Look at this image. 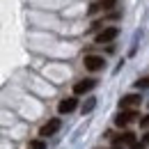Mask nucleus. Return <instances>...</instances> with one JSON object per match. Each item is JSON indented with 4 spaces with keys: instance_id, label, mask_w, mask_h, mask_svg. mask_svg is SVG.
Instances as JSON below:
<instances>
[{
    "instance_id": "1",
    "label": "nucleus",
    "mask_w": 149,
    "mask_h": 149,
    "mask_svg": "<svg viewBox=\"0 0 149 149\" xmlns=\"http://www.w3.org/2000/svg\"><path fill=\"white\" fill-rule=\"evenodd\" d=\"M117 35H119V30H117L115 25H110V28H103V30L94 37V41H96V44H110V41L117 39Z\"/></svg>"
},
{
    "instance_id": "2",
    "label": "nucleus",
    "mask_w": 149,
    "mask_h": 149,
    "mask_svg": "<svg viewBox=\"0 0 149 149\" xmlns=\"http://www.w3.org/2000/svg\"><path fill=\"white\" fill-rule=\"evenodd\" d=\"M135 119H138V110H119V115L115 117V124L122 129V126H129Z\"/></svg>"
},
{
    "instance_id": "3",
    "label": "nucleus",
    "mask_w": 149,
    "mask_h": 149,
    "mask_svg": "<svg viewBox=\"0 0 149 149\" xmlns=\"http://www.w3.org/2000/svg\"><path fill=\"white\" fill-rule=\"evenodd\" d=\"M94 87H96V80H94V78H83V80H78V83L74 85V94H76V96H80V94L92 92Z\"/></svg>"
},
{
    "instance_id": "4",
    "label": "nucleus",
    "mask_w": 149,
    "mask_h": 149,
    "mask_svg": "<svg viewBox=\"0 0 149 149\" xmlns=\"http://www.w3.org/2000/svg\"><path fill=\"white\" fill-rule=\"evenodd\" d=\"M106 67V60L101 55H85V69L87 71H101Z\"/></svg>"
},
{
    "instance_id": "5",
    "label": "nucleus",
    "mask_w": 149,
    "mask_h": 149,
    "mask_svg": "<svg viewBox=\"0 0 149 149\" xmlns=\"http://www.w3.org/2000/svg\"><path fill=\"white\" fill-rule=\"evenodd\" d=\"M140 103H142L140 94H126V96H122L119 108H122V110H135V106H140Z\"/></svg>"
},
{
    "instance_id": "6",
    "label": "nucleus",
    "mask_w": 149,
    "mask_h": 149,
    "mask_svg": "<svg viewBox=\"0 0 149 149\" xmlns=\"http://www.w3.org/2000/svg\"><path fill=\"white\" fill-rule=\"evenodd\" d=\"M60 126H62V122H60V119H48V122H46V124H44V126H41V129H39V135H41V138H48V135H55L57 131H60Z\"/></svg>"
},
{
    "instance_id": "7",
    "label": "nucleus",
    "mask_w": 149,
    "mask_h": 149,
    "mask_svg": "<svg viewBox=\"0 0 149 149\" xmlns=\"http://www.w3.org/2000/svg\"><path fill=\"white\" fill-rule=\"evenodd\" d=\"M76 108H78V101H76L74 96H71V99H62V101H60V106H57L60 115H69V112H74Z\"/></svg>"
},
{
    "instance_id": "8",
    "label": "nucleus",
    "mask_w": 149,
    "mask_h": 149,
    "mask_svg": "<svg viewBox=\"0 0 149 149\" xmlns=\"http://www.w3.org/2000/svg\"><path fill=\"white\" fill-rule=\"evenodd\" d=\"M115 145H131V147H135L138 142H135V135L131 131H126V133H122V135L115 138Z\"/></svg>"
},
{
    "instance_id": "9",
    "label": "nucleus",
    "mask_w": 149,
    "mask_h": 149,
    "mask_svg": "<svg viewBox=\"0 0 149 149\" xmlns=\"http://www.w3.org/2000/svg\"><path fill=\"white\" fill-rule=\"evenodd\" d=\"M115 2L117 0H99V2H94L92 7H90V14H96L101 9H110V7H115Z\"/></svg>"
},
{
    "instance_id": "10",
    "label": "nucleus",
    "mask_w": 149,
    "mask_h": 149,
    "mask_svg": "<svg viewBox=\"0 0 149 149\" xmlns=\"http://www.w3.org/2000/svg\"><path fill=\"white\" fill-rule=\"evenodd\" d=\"M94 106H96V99H87V101L83 103V108H80V110H83V115H85V112H92Z\"/></svg>"
},
{
    "instance_id": "11",
    "label": "nucleus",
    "mask_w": 149,
    "mask_h": 149,
    "mask_svg": "<svg viewBox=\"0 0 149 149\" xmlns=\"http://www.w3.org/2000/svg\"><path fill=\"white\" fill-rule=\"evenodd\" d=\"M28 149H46V142H44V140H30V142H28Z\"/></svg>"
},
{
    "instance_id": "12",
    "label": "nucleus",
    "mask_w": 149,
    "mask_h": 149,
    "mask_svg": "<svg viewBox=\"0 0 149 149\" xmlns=\"http://www.w3.org/2000/svg\"><path fill=\"white\" fill-rule=\"evenodd\" d=\"M135 87H138V90H147L149 87V78H140V80L135 83Z\"/></svg>"
},
{
    "instance_id": "13",
    "label": "nucleus",
    "mask_w": 149,
    "mask_h": 149,
    "mask_svg": "<svg viewBox=\"0 0 149 149\" xmlns=\"http://www.w3.org/2000/svg\"><path fill=\"white\" fill-rule=\"evenodd\" d=\"M140 126H142V129H149V115L145 117V119H140Z\"/></svg>"
},
{
    "instance_id": "14",
    "label": "nucleus",
    "mask_w": 149,
    "mask_h": 149,
    "mask_svg": "<svg viewBox=\"0 0 149 149\" xmlns=\"http://www.w3.org/2000/svg\"><path fill=\"white\" fill-rule=\"evenodd\" d=\"M145 142H147V145H149V133H147V135H145Z\"/></svg>"
}]
</instances>
